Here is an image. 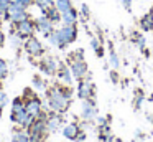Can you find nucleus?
<instances>
[{
  "label": "nucleus",
  "mask_w": 153,
  "mask_h": 142,
  "mask_svg": "<svg viewBox=\"0 0 153 142\" xmlns=\"http://www.w3.org/2000/svg\"><path fill=\"white\" fill-rule=\"evenodd\" d=\"M48 98H50V106L53 111L64 112L69 107V102H71V89L61 88V86H54L53 89H50Z\"/></svg>",
  "instance_id": "1"
},
{
  "label": "nucleus",
  "mask_w": 153,
  "mask_h": 142,
  "mask_svg": "<svg viewBox=\"0 0 153 142\" xmlns=\"http://www.w3.org/2000/svg\"><path fill=\"white\" fill-rule=\"evenodd\" d=\"M48 38H50L51 45L58 46V48H64L77 38V28L76 25H63L59 30H54Z\"/></svg>",
  "instance_id": "2"
},
{
  "label": "nucleus",
  "mask_w": 153,
  "mask_h": 142,
  "mask_svg": "<svg viewBox=\"0 0 153 142\" xmlns=\"http://www.w3.org/2000/svg\"><path fill=\"white\" fill-rule=\"evenodd\" d=\"M15 32H17V35L20 36V38H28V36H33V33H35V22L33 20H30V18H25V20H22V22H18V23H15Z\"/></svg>",
  "instance_id": "3"
},
{
  "label": "nucleus",
  "mask_w": 153,
  "mask_h": 142,
  "mask_svg": "<svg viewBox=\"0 0 153 142\" xmlns=\"http://www.w3.org/2000/svg\"><path fill=\"white\" fill-rule=\"evenodd\" d=\"M71 65H69V69H71V74L74 76L76 79H84L87 74V65L84 59H71Z\"/></svg>",
  "instance_id": "4"
},
{
  "label": "nucleus",
  "mask_w": 153,
  "mask_h": 142,
  "mask_svg": "<svg viewBox=\"0 0 153 142\" xmlns=\"http://www.w3.org/2000/svg\"><path fill=\"white\" fill-rule=\"evenodd\" d=\"M35 28L38 30L40 33H43L45 36H50L51 33L54 32V23L51 22L50 18H46V17H41V18L35 20Z\"/></svg>",
  "instance_id": "5"
},
{
  "label": "nucleus",
  "mask_w": 153,
  "mask_h": 142,
  "mask_svg": "<svg viewBox=\"0 0 153 142\" xmlns=\"http://www.w3.org/2000/svg\"><path fill=\"white\" fill-rule=\"evenodd\" d=\"M25 50H27L28 55L31 56H40L43 53V46H41L40 40H36L35 36H28L27 41H25Z\"/></svg>",
  "instance_id": "6"
},
{
  "label": "nucleus",
  "mask_w": 153,
  "mask_h": 142,
  "mask_svg": "<svg viewBox=\"0 0 153 142\" xmlns=\"http://www.w3.org/2000/svg\"><path fill=\"white\" fill-rule=\"evenodd\" d=\"M77 96H79L81 99H91L94 96V86L91 81H87V79H81L79 81V86H77Z\"/></svg>",
  "instance_id": "7"
},
{
  "label": "nucleus",
  "mask_w": 153,
  "mask_h": 142,
  "mask_svg": "<svg viewBox=\"0 0 153 142\" xmlns=\"http://www.w3.org/2000/svg\"><path fill=\"white\" fill-rule=\"evenodd\" d=\"M96 116H97V109H96L94 101L92 99H84L82 101V117L86 121H92Z\"/></svg>",
  "instance_id": "8"
},
{
  "label": "nucleus",
  "mask_w": 153,
  "mask_h": 142,
  "mask_svg": "<svg viewBox=\"0 0 153 142\" xmlns=\"http://www.w3.org/2000/svg\"><path fill=\"white\" fill-rule=\"evenodd\" d=\"M25 109L28 114H31L33 117H38L41 114V101L38 98H31L28 101H25Z\"/></svg>",
  "instance_id": "9"
},
{
  "label": "nucleus",
  "mask_w": 153,
  "mask_h": 142,
  "mask_svg": "<svg viewBox=\"0 0 153 142\" xmlns=\"http://www.w3.org/2000/svg\"><path fill=\"white\" fill-rule=\"evenodd\" d=\"M40 68L43 69L46 74H54V73H58V68H59V65H58V61H56L54 58L48 56V58H45L43 61H41Z\"/></svg>",
  "instance_id": "10"
},
{
  "label": "nucleus",
  "mask_w": 153,
  "mask_h": 142,
  "mask_svg": "<svg viewBox=\"0 0 153 142\" xmlns=\"http://www.w3.org/2000/svg\"><path fill=\"white\" fill-rule=\"evenodd\" d=\"M41 12H43V15L46 17V18H50L53 23H58V22H61V12H59V10H58L54 5L48 7V8L41 10Z\"/></svg>",
  "instance_id": "11"
},
{
  "label": "nucleus",
  "mask_w": 153,
  "mask_h": 142,
  "mask_svg": "<svg viewBox=\"0 0 153 142\" xmlns=\"http://www.w3.org/2000/svg\"><path fill=\"white\" fill-rule=\"evenodd\" d=\"M77 17H79V13H77L76 8H71L69 12L66 13H61V22L64 23V25H76L77 22Z\"/></svg>",
  "instance_id": "12"
},
{
  "label": "nucleus",
  "mask_w": 153,
  "mask_h": 142,
  "mask_svg": "<svg viewBox=\"0 0 153 142\" xmlns=\"http://www.w3.org/2000/svg\"><path fill=\"white\" fill-rule=\"evenodd\" d=\"M63 134L66 139H71V140H74V139H77V135L81 134V129L77 124H68L66 127L63 129Z\"/></svg>",
  "instance_id": "13"
},
{
  "label": "nucleus",
  "mask_w": 153,
  "mask_h": 142,
  "mask_svg": "<svg viewBox=\"0 0 153 142\" xmlns=\"http://www.w3.org/2000/svg\"><path fill=\"white\" fill-rule=\"evenodd\" d=\"M140 28H142V32H153V18L150 13H146V15H143L142 18H140Z\"/></svg>",
  "instance_id": "14"
},
{
  "label": "nucleus",
  "mask_w": 153,
  "mask_h": 142,
  "mask_svg": "<svg viewBox=\"0 0 153 142\" xmlns=\"http://www.w3.org/2000/svg\"><path fill=\"white\" fill-rule=\"evenodd\" d=\"M58 76H59L61 81H64L66 84H71V81H73V74H71V69H68L66 66L59 65V68H58Z\"/></svg>",
  "instance_id": "15"
},
{
  "label": "nucleus",
  "mask_w": 153,
  "mask_h": 142,
  "mask_svg": "<svg viewBox=\"0 0 153 142\" xmlns=\"http://www.w3.org/2000/svg\"><path fill=\"white\" fill-rule=\"evenodd\" d=\"M54 7H56L61 13H66L73 8V3H71V0H54Z\"/></svg>",
  "instance_id": "16"
},
{
  "label": "nucleus",
  "mask_w": 153,
  "mask_h": 142,
  "mask_svg": "<svg viewBox=\"0 0 153 142\" xmlns=\"http://www.w3.org/2000/svg\"><path fill=\"white\" fill-rule=\"evenodd\" d=\"M59 125H61V117H59V116H56V114L51 116V117L46 121V129H48V131H56Z\"/></svg>",
  "instance_id": "17"
},
{
  "label": "nucleus",
  "mask_w": 153,
  "mask_h": 142,
  "mask_svg": "<svg viewBox=\"0 0 153 142\" xmlns=\"http://www.w3.org/2000/svg\"><path fill=\"white\" fill-rule=\"evenodd\" d=\"M5 18L13 22V23H18V22H22V20L28 18V13H27V10H25V12H17V13H12V15H5Z\"/></svg>",
  "instance_id": "18"
},
{
  "label": "nucleus",
  "mask_w": 153,
  "mask_h": 142,
  "mask_svg": "<svg viewBox=\"0 0 153 142\" xmlns=\"http://www.w3.org/2000/svg\"><path fill=\"white\" fill-rule=\"evenodd\" d=\"M13 142H31L30 134H25V132H18L13 135Z\"/></svg>",
  "instance_id": "19"
},
{
  "label": "nucleus",
  "mask_w": 153,
  "mask_h": 142,
  "mask_svg": "<svg viewBox=\"0 0 153 142\" xmlns=\"http://www.w3.org/2000/svg\"><path fill=\"white\" fill-rule=\"evenodd\" d=\"M25 109V102L22 101V99H15L13 101V106H12V114H15V112H20Z\"/></svg>",
  "instance_id": "20"
},
{
  "label": "nucleus",
  "mask_w": 153,
  "mask_h": 142,
  "mask_svg": "<svg viewBox=\"0 0 153 142\" xmlns=\"http://www.w3.org/2000/svg\"><path fill=\"white\" fill-rule=\"evenodd\" d=\"M110 66H112L114 69H117L119 68V65H120V61H119V56H117V53L114 51V50H110Z\"/></svg>",
  "instance_id": "21"
},
{
  "label": "nucleus",
  "mask_w": 153,
  "mask_h": 142,
  "mask_svg": "<svg viewBox=\"0 0 153 142\" xmlns=\"http://www.w3.org/2000/svg\"><path fill=\"white\" fill-rule=\"evenodd\" d=\"M35 3H36L41 10H45V8H48V7L54 5V0H35Z\"/></svg>",
  "instance_id": "22"
},
{
  "label": "nucleus",
  "mask_w": 153,
  "mask_h": 142,
  "mask_svg": "<svg viewBox=\"0 0 153 142\" xmlns=\"http://www.w3.org/2000/svg\"><path fill=\"white\" fill-rule=\"evenodd\" d=\"M143 102V91H137L135 92V102H133V106L135 107H140Z\"/></svg>",
  "instance_id": "23"
},
{
  "label": "nucleus",
  "mask_w": 153,
  "mask_h": 142,
  "mask_svg": "<svg viewBox=\"0 0 153 142\" xmlns=\"http://www.w3.org/2000/svg\"><path fill=\"white\" fill-rule=\"evenodd\" d=\"M8 7H10V2H0V17H5V15H7Z\"/></svg>",
  "instance_id": "24"
},
{
  "label": "nucleus",
  "mask_w": 153,
  "mask_h": 142,
  "mask_svg": "<svg viewBox=\"0 0 153 142\" xmlns=\"http://www.w3.org/2000/svg\"><path fill=\"white\" fill-rule=\"evenodd\" d=\"M137 46H138V48L140 50H145V45H146V40H145V36H143V35H140L138 36V38H137Z\"/></svg>",
  "instance_id": "25"
},
{
  "label": "nucleus",
  "mask_w": 153,
  "mask_h": 142,
  "mask_svg": "<svg viewBox=\"0 0 153 142\" xmlns=\"http://www.w3.org/2000/svg\"><path fill=\"white\" fill-rule=\"evenodd\" d=\"M91 46H92V50H94L96 53L99 51L100 48H102V46H100V41H99L97 38H92V40H91Z\"/></svg>",
  "instance_id": "26"
},
{
  "label": "nucleus",
  "mask_w": 153,
  "mask_h": 142,
  "mask_svg": "<svg viewBox=\"0 0 153 142\" xmlns=\"http://www.w3.org/2000/svg\"><path fill=\"white\" fill-rule=\"evenodd\" d=\"M7 74V63L4 59H0V78H4Z\"/></svg>",
  "instance_id": "27"
},
{
  "label": "nucleus",
  "mask_w": 153,
  "mask_h": 142,
  "mask_svg": "<svg viewBox=\"0 0 153 142\" xmlns=\"http://www.w3.org/2000/svg\"><path fill=\"white\" fill-rule=\"evenodd\" d=\"M7 101H8V99H7V94H5L4 91H0V109L7 104Z\"/></svg>",
  "instance_id": "28"
},
{
  "label": "nucleus",
  "mask_w": 153,
  "mask_h": 142,
  "mask_svg": "<svg viewBox=\"0 0 153 142\" xmlns=\"http://www.w3.org/2000/svg\"><path fill=\"white\" fill-rule=\"evenodd\" d=\"M81 13H82V17H84V18H89V15H91L89 7H87V5H82V7H81Z\"/></svg>",
  "instance_id": "29"
},
{
  "label": "nucleus",
  "mask_w": 153,
  "mask_h": 142,
  "mask_svg": "<svg viewBox=\"0 0 153 142\" xmlns=\"http://www.w3.org/2000/svg\"><path fill=\"white\" fill-rule=\"evenodd\" d=\"M132 2H133V0H122V5H123V8H125L127 12L132 10Z\"/></svg>",
  "instance_id": "30"
},
{
  "label": "nucleus",
  "mask_w": 153,
  "mask_h": 142,
  "mask_svg": "<svg viewBox=\"0 0 153 142\" xmlns=\"http://www.w3.org/2000/svg\"><path fill=\"white\" fill-rule=\"evenodd\" d=\"M33 83H35V86H36V88H40V89H43V88H45L43 81H41V79L38 78V76H36V78H35V79H33Z\"/></svg>",
  "instance_id": "31"
},
{
  "label": "nucleus",
  "mask_w": 153,
  "mask_h": 142,
  "mask_svg": "<svg viewBox=\"0 0 153 142\" xmlns=\"http://www.w3.org/2000/svg\"><path fill=\"white\" fill-rule=\"evenodd\" d=\"M20 3H23L25 7H30L31 3H35V0H20Z\"/></svg>",
  "instance_id": "32"
},
{
  "label": "nucleus",
  "mask_w": 153,
  "mask_h": 142,
  "mask_svg": "<svg viewBox=\"0 0 153 142\" xmlns=\"http://www.w3.org/2000/svg\"><path fill=\"white\" fill-rule=\"evenodd\" d=\"M4 43H5V35H4L2 32H0V48L4 46Z\"/></svg>",
  "instance_id": "33"
},
{
  "label": "nucleus",
  "mask_w": 153,
  "mask_h": 142,
  "mask_svg": "<svg viewBox=\"0 0 153 142\" xmlns=\"http://www.w3.org/2000/svg\"><path fill=\"white\" fill-rule=\"evenodd\" d=\"M110 78H112L114 81L117 83V79H119V74H117V71H112V73H110Z\"/></svg>",
  "instance_id": "34"
},
{
  "label": "nucleus",
  "mask_w": 153,
  "mask_h": 142,
  "mask_svg": "<svg viewBox=\"0 0 153 142\" xmlns=\"http://www.w3.org/2000/svg\"><path fill=\"white\" fill-rule=\"evenodd\" d=\"M97 122H99V127H100V125H105L107 124V121L104 117H99V119H97Z\"/></svg>",
  "instance_id": "35"
},
{
  "label": "nucleus",
  "mask_w": 153,
  "mask_h": 142,
  "mask_svg": "<svg viewBox=\"0 0 153 142\" xmlns=\"http://www.w3.org/2000/svg\"><path fill=\"white\" fill-rule=\"evenodd\" d=\"M148 13H150V15H152V18H153V7H152V10H150Z\"/></svg>",
  "instance_id": "36"
},
{
  "label": "nucleus",
  "mask_w": 153,
  "mask_h": 142,
  "mask_svg": "<svg viewBox=\"0 0 153 142\" xmlns=\"http://www.w3.org/2000/svg\"><path fill=\"white\" fill-rule=\"evenodd\" d=\"M15 2H20V0H10V3H15Z\"/></svg>",
  "instance_id": "37"
},
{
  "label": "nucleus",
  "mask_w": 153,
  "mask_h": 142,
  "mask_svg": "<svg viewBox=\"0 0 153 142\" xmlns=\"http://www.w3.org/2000/svg\"><path fill=\"white\" fill-rule=\"evenodd\" d=\"M150 99H152V101H153V94H152V98H150Z\"/></svg>",
  "instance_id": "38"
},
{
  "label": "nucleus",
  "mask_w": 153,
  "mask_h": 142,
  "mask_svg": "<svg viewBox=\"0 0 153 142\" xmlns=\"http://www.w3.org/2000/svg\"><path fill=\"white\" fill-rule=\"evenodd\" d=\"M115 142H122V140H115Z\"/></svg>",
  "instance_id": "39"
}]
</instances>
